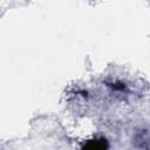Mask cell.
Here are the masks:
<instances>
[{
    "mask_svg": "<svg viewBox=\"0 0 150 150\" xmlns=\"http://www.w3.org/2000/svg\"><path fill=\"white\" fill-rule=\"evenodd\" d=\"M105 142L107 141L103 139V138H101V139H91V141H89L88 144L83 145V148H88V149H104V148L108 146L105 144Z\"/></svg>",
    "mask_w": 150,
    "mask_h": 150,
    "instance_id": "cell-1",
    "label": "cell"
}]
</instances>
